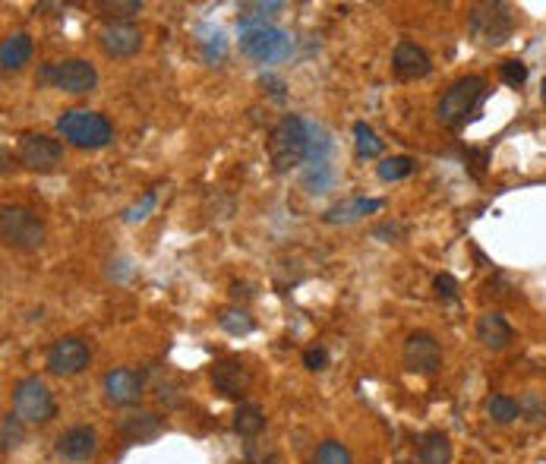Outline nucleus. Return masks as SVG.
Wrapping results in <instances>:
<instances>
[{
    "label": "nucleus",
    "mask_w": 546,
    "mask_h": 464,
    "mask_svg": "<svg viewBox=\"0 0 546 464\" xmlns=\"http://www.w3.org/2000/svg\"><path fill=\"white\" fill-rule=\"evenodd\" d=\"M155 203H159V193H155V189H145L143 199H136V203L129 205V209H123L121 218L127 221V225H139V221H145V218L152 215Z\"/></svg>",
    "instance_id": "7c9ffc66"
},
{
    "label": "nucleus",
    "mask_w": 546,
    "mask_h": 464,
    "mask_svg": "<svg viewBox=\"0 0 546 464\" xmlns=\"http://www.w3.org/2000/svg\"><path fill=\"white\" fill-rule=\"evenodd\" d=\"M117 433L127 439V443H152V439H159L165 433V417L155 411H129L123 414L121 421H117Z\"/></svg>",
    "instance_id": "f3484780"
},
{
    "label": "nucleus",
    "mask_w": 546,
    "mask_h": 464,
    "mask_svg": "<svg viewBox=\"0 0 546 464\" xmlns=\"http://www.w3.org/2000/svg\"><path fill=\"white\" fill-rule=\"evenodd\" d=\"M218 326L228 335H238L240 338V335H250L256 329V322H253V316L244 306H224V310H218Z\"/></svg>",
    "instance_id": "a878e982"
},
{
    "label": "nucleus",
    "mask_w": 546,
    "mask_h": 464,
    "mask_svg": "<svg viewBox=\"0 0 546 464\" xmlns=\"http://www.w3.org/2000/svg\"><path fill=\"white\" fill-rule=\"evenodd\" d=\"M98 44L108 58H133L143 48V29L133 19L105 22L98 29Z\"/></svg>",
    "instance_id": "ddd939ff"
},
{
    "label": "nucleus",
    "mask_w": 546,
    "mask_h": 464,
    "mask_svg": "<svg viewBox=\"0 0 546 464\" xmlns=\"http://www.w3.org/2000/svg\"><path fill=\"white\" fill-rule=\"evenodd\" d=\"M266 427V414L262 407L253 405V401H244V405L234 411V433L240 436H259Z\"/></svg>",
    "instance_id": "b1692460"
},
{
    "label": "nucleus",
    "mask_w": 546,
    "mask_h": 464,
    "mask_svg": "<svg viewBox=\"0 0 546 464\" xmlns=\"http://www.w3.org/2000/svg\"><path fill=\"white\" fill-rule=\"evenodd\" d=\"M316 464H354V458L347 445H341L338 439H325L316 449Z\"/></svg>",
    "instance_id": "2f4dec72"
},
{
    "label": "nucleus",
    "mask_w": 546,
    "mask_h": 464,
    "mask_svg": "<svg viewBox=\"0 0 546 464\" xmlns=\"http://www.w3.org/2000/svg\"><path fill=\"white\" fill-rule=\"evenodd\" d=\"M487 414H489V421L511 423L521 417V405H518L515 398H509V395H493V398L487 401Z\"/></svg>",
    "instance_id": "c85d7f7f"
},
{
    "label": "nucleus",
    "mask_w": 546,
    "mask_h": 464,
    "mask_svg": "<svg viewBox=\"0 0 546 464\" xmlns=\"http://www.w3.org/2000/svg\"><path fill=\"white\" fill-rule=\"evenodd\" d=\"M54 452H58V458H64V461H70V464L89 461V458H95V452H98V433H95V427H86V423L70 427L58 436Z\"/></svg>",
    "instance_id": "2eb2a0df"
},
{
    "label": "nucleus",
    "mask_w": 546,
    "mask_h": 464,
    "mask_svg": "<svg viewBox=\"0 0 546 464\" xmlns=\"http://www.w3.org/2000/svg\"><path fill=\"white\" fill-rule=\"evenodd\" d=\"M540 98H543V104H546V80H543V86H540Z\"/></svg>",
    "instance_id": "58836bf2"
},
{
    "label": "nucleus",
    "mask_w": 546,
    "mask_h": 464,
    "mask_svg": "<svg viewBox=\"0 0 546 464\" xmlns=\"http://www.w3.org/2000/svg\"><path fill=\"white\" fill-rule=\"evenodd\" d=\"M294 51V38L278 26H262V29L240 32V54L256 64H281Z\"/></svg>",
    "instance_id": "6e6552de"
},
{
    "label": "nucleus",
    "mask_w": 546,
    "mask_h": 464,
    "mask_svg": "<svg viewBox=\"0 0 546 464\" xmlns=\"http://www.w3.org/2000/svg\"><path fill=\"white\" fill-rule=\"evenodd\" d=\"M483 95H487V80H483V76H477V73L455 80L452 86L442 92V98H439V104H436L439 124L448 127V130H458V127H464L467 117L477 111V104H480Z\"/></svg>",
    "instance_id": "f03ea898"
},
{
    "label": "nucleus",
    "mask_w": 546,
    "mask_h": 464,
    "mask_svg": "<svg viewBox=\"0 0 546 464\" xmlns=\"http://www.w3.org/2000/svg\"><path fill=\"white\" fill-rule=\"evenodd\" d=\"M402 360H404V370L408 373H417V376H436L439 367H442V348H439L436 335L424 332H410L404 338V348H402Z\"/></svg>",
    "instance_id": "9b49d317"
},
{
    "label": "nucleus",
    "mask_w": 546,
    "mask_h": 464,
    "mask_svg": "<svg viewBox=\"0 0 546 464\" xmlns=\"http://www.w3.org/2000/svg\"><path fill=\"white\" fill-rule=\"evenodd\" d=\"M89 363H92V351L76 335H64V338H58L44 351V367H48L51 376H60V379L80 376Z\"/></svg>",
    "instance_id": "9d476101"
},
{
    "label": "nucleus",
    "mask_w": 546,
    "mask_h": 464,
    "mask_svg": "<svg viewBox=\"0 0 546 464\" xmlns=\"http://www.w3.org/2000/svg\"><path fill=\"white\" fill-rule=\"evenodd\" d=\"M285 7V4H278V0H256V4H240V13H238V26L240 32H250V29H262V26H269V19H272L278 10Z\"/></svg>",
    "instance_id": "4be33fe9"
},
{
    "label": "nucleus",
    "mask_w": 546,
    "mask_h": 464,
    "mask_svg": "<svg viewBox=\"0 0 546 464\" xmlns=\"http://www.w3.org/2000/svg\"><path fill=\"white\" fill-rule=\"evenodd\" d=\"M16 159L26 171H35V174H51L58 171L60 161H64V143L48 133H26L20 139V149H16Z\"/></svg>",
    "instance_id": "1a4fd4ad"
},
{
    "label": "nucleus",
    "mask_w": 546,
    "mask_h": 464,
    "mask_svg": "<svg viewBox=\"0 0 546 464\" xmlns=\"http://www.w3.org/2000/svg\"><path fill=\"white\" fill-rule=\"evenodd\" d=\"M269 159L278 174L303 165L309 159V120H303L300 114L281 117L269 136Z\"/></svg>",
    "instance_id": "f257e3e1"
},
{
    "label": "nucleus",
    "mask_w": 546,
    "mask_h": 464,
    "mask_svg": "<svg viewBox=\"0 0 546 464\" xmlns=\"http://www.w3.org/2000/svg\"><path fill=\"white\" fill-rule=\"evenodd\" d=\"M13 411L20 414L22 423H32V427H42L58 417V401L51 392L44 379L38 376H22L13 385Z\"/></svg>",
    "instance_id": "423d86ee"
},
{
    "label": "nucleus",
    "mask_w": 546,
    "mask_h": 464,
    "mask_svg": "<svg viewBox=\"0 0 546 464\" xmlns=\"http://www.w3.org/2000/svg\"><path fill=\"white\" fill-rule=\"evenodd\" d=\"M395 234H404V228L395 225V221H386V225L373 228V237H395Z\"/></svg>",
    "instance_id": "e433bc0d"
},
{
    "label": "nucleus",
    "mask_w": 546,
    "mask_h": 464,
    "mask_svg": "<svg viewBox=\"0 0 546 464\" xmlns=\"http://www.w3.org/2000/svg\"><path fill=\"white\" fill-rule=\"evenodd\" d=\"M95 10H98V16H105V22H121L129 19L133 13H139L143 0H98Z\"/></svg>",
    "instance_id": "cd10ccee"
},
{
    "label": "nucleus",
    "mask_w": 546,
    "mask_h": 464,
    "mask_svg": "<svg viewBox=\"0 0 546 464\" xmlns=\"http://www.w3.org/2000/svg\"><path fill=\"white\" fill-rule=\"evenodd\" d=\"M474 332H477V341H480L487 351H505L511 344V338H515L509 320H505L503 313H496V310L483 313L480 320H477Z\"/></svg>",
    "instance_id": "a211bd4d"
},
{
    "label": "nucleus",
    "mask_w": 546,
    "mask_h": 464,
    "mask_svg": "<svg viewBox=\"0 0 546 464\" xmlns=\"http://www.w3.org/2000/svg\"><path fill=\"white\" fill-rule=\"evenodd\" d=\"M0 237L10 250L20 253H35L44 244V225L32 209L22 205H4L0 209Z\"/></svg>",
    "instance_id": "39448f33"
},
{
    "label": "nucleus",
    "mask_w": 546,
    "mask_h": 464,
    "mask_svg": "<svg viewBox=\"0 0 546 464\" xmlns=\"http://www.w3.org/2000/svg\"><path fill=\"white\" fill-rule=\"evenodd\" d=\"M499 76H503V82H505V86H511V89L525 86V82H527V64H525V60H518V58L503 60V66H499Z\"/></svg>",
    "instance_id": "473e14b6"
},
{
    "label": "nucleus",
    "mask_w": 546,
    "mask_h": 464,
    "mask_svg": "<svg viewBox=\"0 0 546 464\" xmlns=\"http://www.w3.org/2000/svg\"><path fill=\"white\" fill-rule=\"evenodd\" d=\"M202 44V58L209 60V64H218V60H224V51H228V42H224L222 32H209L206 38H199Z\"/></svg>",
    "instance_id": "72a5a7b5"
},
{
    "label": "nucleus",
    "mask_w": 546,
    "mask_h": 464,
    "mask_svg": "<svg viewBox=\"0 0 546 464\" xmlns=\"http://www.w3.org/2000/svg\"><path fill=\"white\" fill-rule=\"evenodd\" d=\"M414 167H417V161L410 159V155H392V159H382L379 161L376 174H379V181L395 183V181H404V177L414 174Z\"/></svg>",
    "instance_id": "bb28decb"
},
{
    "label": "nucleus",
    "mask_w": 546,
    "mask_h": 464,
    "mask_svg": "<svg viewBox=\"0 0 546 464\" xmlns=\"http://www.w3.org/2000/svg\"><path fill=\"white\" fill-rule=\"evenodd\" d=\"M382 205H386L382 199H367V197L341 199V203H335L332 209H325L323 221H325V225H351V221L370 215V212H379Z\"/></svg>",
    "instance_id": "6ab92c4d"
},
{
    "label": "nucleus",
    "mask_w": 546,
    "mask_h": 464,
    "mask_svg": "<svg viewBox=\"0 0 546 464\" xmlns=\"http://www.w3.org/2000/svg\"><path fill=\"white\" fill-rule=\"evenodd\" d=\"M250 383H253V373L240 357H222V360H215V367H212V385H215V392L224 395V398H240V395H246Z\"/></svg>",
    "instance_id": "4468645a"
},
{
    "label": "nucleus",
    "mask_w": 546,
    "mask_h": 464,
    "mask_svg": "<svg viewBox=\"0 0 546 464\" xmlns=\"http://www.w3.org/2000/svg\"><path fill=\"white\" fill-rule=\"evenodd\" d=\"M38 82L70 95H86L98 86V70L86 58H64V60H54V64H44L38 70Z\"/></svg>",
    "instance_id": "0eeeda50"
},
{
    "label": "nucleus",
    "mask_w": 546,
    "mask_h": 464,
    "mask_svg": "<svg viewBox=\"0 0 546 464\" xmlns=\"http://www.w3.org/2000/svg\"><path fill=\"white\" fill-rule=\"evenodd\" d=\"M58 133L76 149H105L114 139V127L105 114L89 108H70L58 117Z\"/></svg>",
    "instance_id": "7ed1b4c3"
},
{
    "label": "nucleus",
    "mask_w": 546,
    "mask_h": 464,
    "mask_svg": "<svg viewBox=\"0 0 546 464\" xmlns=\"http://www.w3.org/2000/svg\"><path fill=\"white\" fill-rule=\"evenodd\" d=\"M335 181V171H332L329 161H319V165H309V171L303 174V183L309 187V193H325Z\"/></svg>",
    "instance_id": "c756f323"
},
{
    "label": "nucleus",
    "mask_w": 546,
    "mask_h": 464,
    "mask_svg": "<svg viewBox=\"0 0 546 464\" xmlns=\"http://www.w3.org/2000/svg\"><path fill=\"white\" fill-rule=\"evenodd\" d=\"M303 367H307V370H325V367H329V351L307 348L303 351Z\"/></svg>",
    "instance_id": "c9c22d12"
},
{
    "label": "nucleus",
    "mask_w": 546,
    "mask_h": 464,
    "mask_svg": "<svg viewBox=\"0 0 546 464\" xmlns=\"http://www.w3.org/2000/svg\"><path fill=\"white\" fill-rule=\"evenodd\" d=\"M101 392L114 407H133L143 398L145 379L136 370H129V367H114V370L101 376Z\"/></svg>",
    "instance_id": "f8f14e48"
},
{
    "label": "nucleus",
    "mask_w": 546,
    "mask_h": 464,
    "mask_svg": "<svg viewBox=\"0 0 546 464\" xmlns=\"http://www.w3.org/2000/svg\"><path fill=\"white\" fill-rule=\"evenodd\" d=\"M382 149H386V143L379 139V133L363 120H357L354 124V152H357V159H379Z\"/></svg>",
    "instance_id": "5701e85b"
},
{
    "label": "nucleus",
    "mask_w": 546,
    "mask_h": 464,
    "mask_svg": "<svg viewBox=\"0 0 546 464\" xmlns=\"http://www.w3.org/2000/svg\"><path fill=\"white\" fill-rule=\"evenodd\" d=\"M262 86H269V92H272L275 98H278V102L285 98V86H281L278 80H272V76H262Z\"/></svg>",
    "instance_id": "4c0bfd02"
},
{
    "label": "nucleus",
    "mask_w": 546,
    "mask_h": 464,
    "mask_svg": "<svg viewBox=\"0 0 546 464\" xmlns=\"http://www.w3.org/2000/svg\"><path fill=\"white\" fill-rule=\"evenodd\" d=\"M433 288H436V298L442 300V304H455V300H458V282H455L448 272L433 278Z\"/></svg>",
    "instance_id": "f704fd0d"
},
{
    "label": "nucleus",
    "mask_w": 546,
    "mask_h": 464,
    "mask_svg": "<svg viewBox=\"0 0 546 464\" xmlns=\"http://www.w3.org/2000/svg\"><path fill=\"white\" fill-rule=\"evenodd\" d=\"M22 439H26V423L20 421L16 411H7L0 417V449H4V455L20 449Z\"/></svg>",
    "instance_id": "393cba45"
},
{
    "label": "nucleus",
    "mask_w": 546,
    "mask_h": 464,
    "mask_svg": "<svg viewBox=\"0 0 546 464\" xmlns=\"http://www.w3.org/2000/svg\"><path fill=\"white\" fill-rule=\"evenodd\" d=\"M32 48H35V44H32L29 32H13V35H7L4 44H0V70L4 73L22 70V66L29 64Z\"/></svg>",
    "instance_id": "aec40b11"
},
{
    "label": "nucleus",
    "mask_w": 546,
    "mask_h": 464,
    "mask_svg": "<svg viewBox=\"0 0 546 464\" xmlns=\"http://www.w3.org/2000/svg\"><path fill=\"white\" fill-rule=\"evenodd\" d=\"M467 29H471V38L483 48H499L511 38L515 32V13H511L509 4H477L471 7V16H467Z\"/></svg>",
    "instance_id": "20e7f679"
},
{
    "label": "nucleus",
    "mask_w": 546,
    "mask_h": 464,
    "mask_svg": "<svg viewBox=\"0 0 546 464\" xmlns=\"http://www.w3.org/2000/svg\"><path fill=\"white\" fill-rule=\"evenodd\" d=\"M392 70H395L398 80L414 82V80H424V76H430L433 60H430V54H426L417 42L402 38V42H398V48H395V54H392Z\"/></svg>",
    "instance_id": "dca6fc26"
},
{
    "label": "nucleus",
    "mask_w": 546,
    "mask_h": 464,
    "mask_svg": "<svg viewBox=\"0 0 546 464\" xmlns=\"http://www.w3.org/2000/svg\"><path fill=\"white\" fill-rule=\"evenodd\" d=\"M417 458L420 464H452V439L442 429H430L420 439Z\"/></svg>",
    "instance_id": "412c9836"
}]
</instances>
